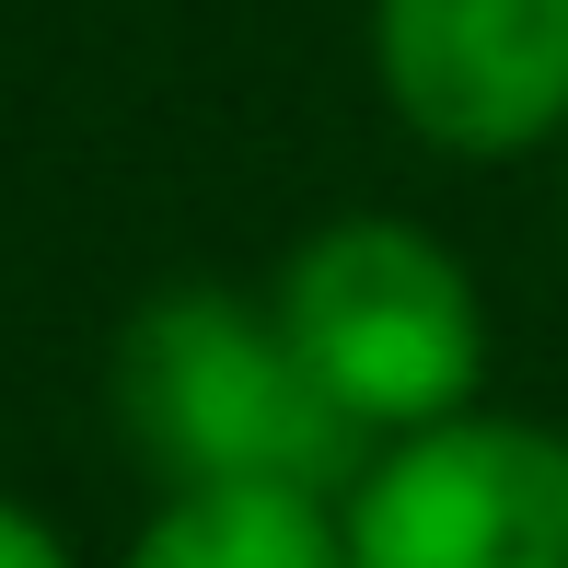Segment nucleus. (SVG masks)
<instances>
[{"mask_svg": "<svg viewBox=\"0 0 568 568\" xmlns=\"http://www.w3.org/2000/svg\"><path fill=\"white\" fill-rule=\"evenodd\" d=\"M255 291H267L291 359L314 372V395L337 406V429L359 453L487 406L499 325H487V291H476V267H464V244L429 232L418 210L314 221Z\"/></svg>", "mask_w": 568, "mask_h": 568, "instance_id": "obj_1", "label": "nucleus"}, {"mask_svg": "<svg viewBox=\"0 0 568 568\" xmlns=\"http://www.w3.org/2000/svg\"><path fill=\"white\" fill-rule=\"evenodd\" d=\"M105 406L151 499L163 487H348L359 464L337 406L278 337L267 291L244 278H163L128 302L105 348Z\"/></svg>", "mask_w": 568, "mask_h": 568, "instance_id": "obj_2", "label": "nucleus"}, {"mask_svg": "<svg viewBox=\"0 0 568 568\" xmlns=\"http://www.w3.org/2000/svg\"><path fill=\"white\" fill-rule=\"evenodd\" d=\"M348 568H568V429L464 406L359 453L337 487Z\"/></svg>", "mask_w": 568, "mask_h": 568, "instance_id": "obj_3", "label": "nucleus"}, {"mask_svg": "<svg viewBox=\"0 0 568 568\" xmlns=\"http://www.w3.org/2000/svg\"><path fill=\"white\" fill-rule=\"evenodd\" d=\"M359 59L429 163L568 151V0H359Z\"/></svg>", "mask_w": 568, "mask_h": 568, "instance_id": "obj_4", "label": "nucleus"}, {"mask_svg": "<svg viewBox=\"0 0 568 568\" xmlns=\"http://www.w3.org/2000/svg\"><path fill=\"white\" fill-rule=\"evenodd\" d=\"M105 568H348L337 487H163Z\"/></svg>", "mask_w": 568, "mask_h": 568, "instance_id": "obj_5", "label": "nucleus"}, {"mask_svg": "<svg viewBox=\"0 0 568 568\" xmlns=\"http://www.w3.org/2000/svg\"><path fill=\"white\" fill-rule=\"evenodd\" d=\"M0 568H82V546H70L36 499H12V487H0Z\"/></svg>", "mask_w": 568, "mask_h": 568, "instance_id": "obj_6", "label": "nucleus"}, {"mask_svg": "<svg viewBox=\"0 0 568 568\" xmlns=\"http://www.w3.org/2000/svg\"><path fill=\"white\" fill-rule=\"evenodd\" d=\"M557 210H568V151H557Z\"/></svg>", "mask_w": 568, "mask_h": 568, "instance_id": "obj_7", "label": "nucleus"}]
</instances>
